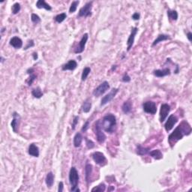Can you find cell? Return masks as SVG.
Wrapping results in <instances>:
<instances>
[{
	"instance_id": "cell-19",
	"label": "cell",
	"mask_w": 192,
	"mask_h": 192,
	"mask_svg": "<svg viewBox=\"0 0 192 192\" xmlns=\"http://www.w3.org/2000/svg\"><path fill=\"white\" fill-rule=\"evenodd\" d=\"M36 7L38 9H44L47 11H51L52 7L50 6L49 4L47 3L44 0H38V2H36Z\"/></svg>"
},
{
	"instance_id": "cell-27",
	"label": "cell",
	"mask_w": 192,
	"mask_h": 192,
	"mask_svg": "<svg viewBox=\"0 0 192 192\" xmlns=\"http://www.w3.org/2000/svg\"><path fill=\"white\" fill-rule=\"evenodd\" d=\"M167 16L171 20H177L178 19V13L175 10L167 11Z\"/></svg>"
},
{
	"instance_id": "cell-29",
	"label": "cell",
	"mask_w": 192,
	"mask_h": 192,
	"mask_svg": "<svg viewBox=\"0 0 192 192\" xmlns=\"http://www.w3.org/2000/svg\"><path fill=\"white\" fill-rule=\"evenodd\" d=\"M91 72V68H89V67H86V68H83V72H82V75H81V80L82 81H84L86 80V78L88 77L89 75Z\"/></svg>"
},
{
	"instance_id": "cell-25",
	"label": "cell",
	"mask_w": 192,
	"mask_h": 192,
	"mask_svg": "<svg viewBox=\"0 0 192 192\" xmlns=\"http://www.w3.org/2000/svg\"><path fill=\"white\" fill-rule=\"evenodd\" d=\"M149 155L153 157V158L155 159V160H160L163 158V155L161 153V152L159 149H155V150H153L149 152Z\"/></svg>"
},
{
	"instance_id": "cell-40",
	"label": "cell",
	"mask_w": 192,
	"mask_h": 192,
	"mask_svg": "<svg viewBox=\"0 0 192 192\" xmlns=\"http://www.w3.org/2000/svg\"><path fill=\"white\" fill-rule=\"evenodd\" d=\"M122 80L123 82H125V83H128V82L131 81V77H130L129 75H128V74H125V75L122 78Z\"/></svg>"
},
{
	"instance_id": "cell-30",
	"label": "cell",
	"mask_w": 192,
	"mask_h": 192,
	"mask_svg": "<svg viewBox=\"0 0 192 192\" xmlns=\"http://www.w3.org/2000/svg\"><path fill=\"white\" fill-rule=\"evenodd\" d=\"M91 108H92L91 102H90V101H84V103H83V105H82V109H83V111L84 112V113H89V112L90 111V110H91Z\"/></svg>"
},
{
	"instance_id": "cell-44",
	"label": "cell",
	"mask_w": 192,
	"mask_h": 192,
	"mask_svg": "<svg viewBox=\"0 0 192 192\" xmlns=\"http://www.w3.org/2000/svg\"><path fill=\"white\" fill-rule=\"evenodd\" d=\"M187 38H188V39L189 42H192V33L191 32H188Z\"/></svg>"
},
{
	"instance_id": "cell-17",
	"label": "cell",
	"mask_w": 192,
	"mask_h": 192,
	"mask_svg": "<svg viewBox=\"0 0 192 192\" xmlns=\"http://www.w3.org/2000/svg\"><path fill=\"white\" fill-rule=\"evenodd\" d=\"M77 63L75 60H70L68 62L62 65V71H67V70L73 71L77 68Z\"/></svg>"
},
{
	"instance_id": "cell-2",
	"label": "cell",
	"mask_w": 192,
	"mask_h": 192,
	"mask_svg": "<svg viewBox=\"0 0 192 192\" xmlns=\"http://www.w3.org/2000/svg\"><path fill=\"white\" fill-rule=\"evenodd\" d=\"M116 127V119L113 114H107L104 116L101 122V128L106 132L112 134L115 131Z\"/></svg>"
},
{
	"instance_id": "cell-45",
	"label": "cell",
	"mask_w": 192,
	"mask_h": 192,
	"mask_svg": "<svg viewBox=\"0 0 192 192\" xmlns=\"http://www.w3.org/2000/svg\"><path fill=\"white\" fill-rule=\"evenodd\" d=\"M33 72H34V69L32 68H29V69L27 70V74H29V75H32V74H33Z\"/></svg>"
},
{
	"instance_id": "cell-9",
	"label": "cell",
	"mask_w": 192,
	"mask_h": 192,
	"mask_svg": "<svg viewBox=\"0 0 192 192\" xmlns=\"http://www.w3.org/2000/svg\"><path fill=\"white\" fill-rule=\"evenodd\" d=\"M119 92V89H116V88H113V90L110 92V93H108L107 95H106L105 96H104L101 99V106H104V105H107L109 102H110L113 98H115V96L116 95V94Z\"/></svg>"
},
{
	"instance_id": "cell-14",
	"label": "cell",
	"mask_w": 192,
	"mask_h": 192,
	"mask_svg": "<svg viewBox=\"0 0 192 192\" xmlns=\"http://www.w3.org/2000/svg\"><path fill=\"white\" fill-rule=\"evenodd\" d=\"M20 116L19 115V113H17V112H14L13 113V119H12V122L11 123V125L12 130L14 131V132H17V129H18L19 125H20Z\"/></svg>"
},
{
	"instance_id": "cell-3",
	"label": "cell",
	"mask_w": 192,
	"mask_h": 192,
	"mask_svg": "<svg viewBox=\"0 0 192 192\" xmlns=\"http://www.w3.org/2000/svg\"><path fill=\"white\" fill-rule=\"evenodd\" d=\"M69 182L71 186V191H80L78 188L79 183V174L75 167H72L69 172Z\"/></svg>"
},
{
	"instance_id": "cell-23",
	"label": "cell",
	"mask_w": 192,
	"mask_h": 192,
	"mask_svg": "<svg viewBox=\"0 0 192 192\" xmlns=\"http://www.w3.org/2000/svg\"><path fill=\"white\" fill-rule=\"evenodd\" d=\"M132 110V103L130 101H126L122 107V110L125 114H128Z\"/></svg>"
},
{
	"instance_id": "cell-18",
	"label": "cell",
	"mask_w": 192,
	"mask_h": 192,
	"mask_svg": "<svg viewBox=\"0 0 192 192\" xmlns=\"http://www.w3.org/2000/svg\"><path fill=\"white\" fill-rule=\"evenodd\" d=\"M28 153L31 156L37 158L39 156V149L35 143H32L29 146Z\"/></svg>"
},
{
	"instance_id": "cell-12",
	"label": "cell",
	"mask_w": 192,
	"mask_h": 192,
	"mask_svg": "<svg viewBox=\"0 0 192 192\" xmlns=\"http://www.w3.org/2000/svg\"><path fill=\"white\" fill-rule=\"evenodd\" d=\"M138 32V29L137 27H134V28L131 29V34H130L129 37L128 38L127 41V50L128 51H129L130 50L132 47L133 44H134V39H135V36L137 35Z\"/></svg>"
},
{
	"instance_id": "cell-6",
	"label": "cell",
	"mask_w": 192,
	"mask_h": 192,
	"mask_svg": "<svg viewBox=\"0 0 192 192\" xmlns=\"http://www.w3.org/2000/svg\"><path fill=\"white\" fill-rule=\"evenodd\" d=\"M92 2H89L86 4L81 9H80L78 13L79 17H87L92 15Z\"/></svg>"
},
{
	"instance_id": "cell-46",
	"label": "cell",
	"mask_w": 192,
	"mask_h": 192,
	"mask_svg": "<svg viewBox=\"0 0 192 192\" xmlns=\"http://www.w3.org/2000/svg\"><path fill=\"white\" fill-rule=\"evenodd\" d=\"M32 57H33V59L34 60H37V59H38V53H35V52H34V53H32Z\"/></svg>"
},
{
	"instance_id": "cell-8",
	"label": "cell",
	"mask_w": 192,
	"mask_h": 192,
	"mask_svg": "<svg viewBox=\"0 0 192 192\" xmlns=\"http://www.w3.org/2000/svg\"><path fill=\"white\" fill-rule=\"evenodd\" d=\"M143 109L144 112H146V113H149V114L154 115L157 112L156 104L151 101L143 103Z\"/></svg>"
},
{
	"instance_id": "cell-4",
	"label": "cell",
	"mask_w": 192,
	"mask_h": 192,
	"mask_svg": "<svg viewBox=\"0 0 192 192\" xmlns=\"http://www.w3.org/2000/svg\"><path fill=\"white\" fill-rule=\"evenodd\" d=\"M95 135L97 137V140L100 143H103L106 140V135L101 131V120H97L95 123Z\"/></svg>"
},
{
	"instance_id": "cell-7",
	"label": "cell",
	"mask_w": 192,
	"mask_h": 192,
	"mask_svg": "<svg viewBox=\"0 0 192 192\" xmlns=\"http://www.w3.org/2000/svg\"><path fill=\"white\" fill-rule=\"evenodd\" d=\"M110 89V84L107 81H104L99 85L95 90L93 91V95L95 97H100L103 94H105Z\"/></svg>"
},
{
	"instance_id": "cell-35",
	"label": "cell",
	"mask_w": 192,
	"mask_h": 192,
	"mask_svg": "<svg viewBox=\"0 0 192 192\" xmlns=\"http://www.w3.org/2000/svg\"><path fill=\"white\" fill-rule=\"evenodd\" d=\"M31 20L32 23H36V24H38V23H39L40 22H41V18H40L39 16L37 15L36 14H32Z\"/></svg>"
},
{
	"instance_id": "cell-36",
	"label": "cell",
	"mask_w": 192,
	"mask_h": 192,
	"mask_svg": "<svg viewBox=\"0 0 192 192\" xmlns=\"http://www.w3.org/2000/svg\"><path fill=\"white\" fill-rule=\"evenodd\" d=\"M86 140V144L88 149H93L95 147V143L91 140H89L87 138H85Z\"/></svg>"
},
{
	"instance_id": "cell-41",
	"label": "cell",
	"mask_w": 192,
	"mask_h": 192,
	"mask_svg": "<svg viewBox=\"0 0 192 192\" xmlns=\"http://www.w3.org/2000/svg\"><path fill=\"white\" fill-rule=\"evenodd\" d=\"M34 45H35V43H34L33 40H30V41L28 42V43H27V45L26 46V47L24 48V50H27V49H29V47H34Z\"/></svg>"
},
{
	"instance_id": "cell-11",
	"label": "cell",
	"mask_w": 192,
	"mask_h": 192,
	"mask_svg": "<svg viewBox=\"0 0 192 192\" xmlns=\"http://www.w3.org/2000/svg\"><path fill=\"white\" fill-rule=\"evenodd\" d=\"M178 122L177 116L174 114H171V116L168 117L167 122H166L165 125H164V128L167 131H170L172 129L173 126L176 124Z\"/></svg>"
},
{
	"instance_id": "cell-21",
	"label": "cell",
	"mask_w": 192,
	"mask_h": 192,
	"mask_svg": "<svg viewBox=\"0 0 192 192\" xmlns=\"http://www.w3.org/2000/svg\"><path fill=\"white\" fill-rule=\"evenodd\" d=\"M45 182L48 188H51L54 183V174L52 172H49L47 174L46 179H45Z\"/></svg>"
},
{
	"instance_id": "cell-31",
	"label": "cell",
	"mask_w": 192,
	"mask_h": 192,
	"mask_svg": "<svg viewBox=\"0 0 192 192\" xmlns=\"http://www.w3.org/2000/svg\"><path fill=\"white\" fill-rule=\"evenodd\" d=\"M106 190V186H105V183H101L100 185H98V186H96V187L93 188L92 189V191L95 192V191H99V192H104Z\"/></svg>"
},
{
	"instance_id": "cell-15",
	"label": "cell",
	"mask_w": 192,
	"mask_h": 192,
	"mask_svg": "<svg viewBox=\"0 0 192 192\" xmlns=\"http://www.w3.org/2000/svg\"><path fill=\"white\" fill-rule=\"evenodd\" d=\"M10 44L15 49H20L23 46V41L19 37L14 36L11 38Z\"/></svg>"
},
{
	"instance_id": "cell-1",
	"label": "cell",
	"mask_w": 192,
	"mask_h": 192,
	"mask_svg": "<svg viewBox=\"0 0 192 192\" xmlns=\"http://www.w3.org/2000/svg\"><path fill=\"white\" fill-rule=\"evenodd\" d=\"M191 133V127L186 121H182L177 127L176 128L173 132L170 134L168 138V142L171 147L175 145L179 140H182L184 136L189 135Z\"/></svg>"
},
{
	"instance_id": "cell-10",
	"label": "cell",
	"mask_w": 192,
	"mask_h": 192,
	"mask_svg": "<svg viewBox=\"0 0 192 192\" xmlns=\"http://www.w3.org/2000/svg\"><path fill=\"white\" fill-rule=\"evenodd\" d=\"M170 111H171V106L167 104H163L161 106V109H160V113H159V116H160V122L163 123L167 117L168 114H169Z\"/></svg>"
},
{
	"instance_id": "cell-39",
	"label": "cell",
	"mask_w": 192,
	"mask_h": 192,
	"mask_svg": "<svg viewBox=\"0 0 192 192\" xmlns=\"http://www.w3.org/2000/svg\"><path fill=\"white\" fill-rule=\"evenodd\" d=\"M89 128H90V122L86 121L85 123V124L83 125V128H81V131L82 132H86L88 129H89Z\"/></svg>"
},
{
	"instance_id": "cell-16",
	"label": "cell",
	"mask_w": 192,
	"mask_h": 192,
	"mask_svg": "<svg viewBox=\"0 0 192 192\" xmlns=\"http://www.w3.org/2000/svg\"><path fill=\"white\" fill-rule=\"evenodd\" d=\"M154 75L157 77H164L165 76H168V75H171V69L168 68H164L162 70H155L153 72Z\"/></svg>"
},
{
	"instance_id": "cell-26",
	"label": "cell",
	"mask_w": 192,
	"mask_h": 192,
	"mask_svg": "<svg viewBox=\"0 0 192 192\" xmlns=\"http://www.w3.org/2000/svg\"><path fill=\"white\" fill-rule=\"evenodd\" d=\"M150 152V149L149 148L143 147V146L138 145L137 146V153L140 155H145L149 154V153Z\"/></svg>"
},
{
	"instance_id": "cell-38",
	"label": "cell",
	"mask_w": 192,
	"mask_h": 192,
	"mask_svg": "<svg viewBox=\"0 0 192 192\" xmlns=\"http://www.w3.org/2000/svg\"><path fill=\"white\" fill-rule=\"evenodd\" d=\"M78 120H79V116H76L75 118H74L73 123H72V125H71V128H72V130L75 129V128H76L77 124L78 123Z\"/></svg>"
},
{
	"instance_id": "cell-43",
	"label": "cell",
	"mask_w": 192,
	"mask_h": 192,
	"mask_svg": "<svg viewBox=\"0 0 192 192\" xmlns=\"http://www.w3.org/2000/svg\"><path fill=\"white\" fill-rule=\"evenodd\" d=\"M63 182H60L59 183V188H58V191L59 192H62L63 191Z\"/></svg>"
},
{
	"instance_id": "cell-37",
	"label": "cell",
	"mask_w": 192,
	"mask_h": 192,
	"mask_svg": "<svg viewBox=\"0 0 192 192\" xmlns=\"http://www.w3.org/2000/svg\"><path fill=\"white\" fill-rule=\"evenodd\" d=\"M36 77H37L36 75H34V74H32V75H30L29 77V79L27 80V83H28L29 86H31V85L32 84V83L35 81V79H36Z\"/></svg>"
},
{
	"instance_id": "cell-28",
	"label": "cell",
	"mask_w": 192,
	"mask_h": 192,
	"mask_svg": "<svg viewBox=\"0 0 192 192\" xmlns=\"http://www.w3.org/2000/svg\"><path fill=\"white\" fill-rule=\"evenodd\" d=\"M32 95L36 98H41L43 96V92L40 87H37L32 91Z\"/></svg>"
},
{
	"instance_id": "cell-20",
	"label": "cell",
	"mask_w": 192,
	"mask_h": 192,
	"mask_svg": "<svg viewBox=\"0 0 192 192\" xmlns=\"http://www.w3.org/2000/svg\"><path fill=\"white\" fill-rule=\"evenodd\" d=\"M92 173V165L87 163L86 164V167H85V176H86V181L87 182V183L90 182V176H91Z\"/></svg>"
},
{
	"instance_id": "cell-13",
	"label": "cell",
	"mask_w": 192,
	"mask_h": 192,
	"mask_svg": "<svg viewBox=\"0 0 192 192\" xmlns=\"http://www.w3.org/2000/svg\"><path fill=\"white\" fill-rule=\"evenodd\" d=\"M88 38H89V35L87 33H85L84 35L82 37L80 42H79V45H78L77 47L76 48V50H75V53H83V50L85 49V47H86V42L88 41Z\"/></svg>"
},
{
	"instance_id": "cell-24",
	"label": "cell",
	"mask_w": 192,
	"mask_h": 192,
	"mask_svg": "<svg viewBox=\"0 0 192 192\" xmlns=\"http://www.w3.org/2000/svg\"><path fill=\"white\" fill-rule=\"evenodd\" d=\"M168 39H171V37H170L169 35H165V34H160V35H158V38L153 42V46H155L156 44H158L160 43V42H164V41H167V40Z\"/></svg>"
},
{
	"instance_id": "cell-34",
	"label": "cell",
	"mask_w": 192,
	"mask_h": 192,
	"mask_svg": "<svg viewBox=\"0 0 192 192\" xmlns=\"http://www.w3.org/2000/svg\"><path fill=\"white\" fill-rule=\"evenodd\" d=\"M12 13L14 14H17V13H19L20 11V3H18V2H16V3H14L13 5V6H12Z\"/></svg>"
},
{
	"instance_id": "cell-5",
	"label": "cell",
	"mask_w": 192,
	"mask_h": 192,
	"mask_svg": "<svg viewBox=\"0 0 192 192\" xmlns=\"http://www.w3.org/2000/svg\"><path fill=\"white\" fill-rule=\"evenodd\" d=\"M92 156L93 161L95 162V164L101 166V167H104L107 163L106 157L101 152H95Z\"/></svg>"
},
{
	"instance_id": "cell-42",
	"label": "cell",
	"mask_w": 192,
	"mask_h": 192,
	"mask_svg": "<svg viewBox=\"0 0 192 192\" xmlns=\"http://www.w3.org/2000/svg\"><path fill=\"white\" fill-rule=\"evenodd\" d=\"M140 17V14L139 13H134V14L132 15V19L134 20H138Z\"/></svg>"
},
{
	"instance_id": "cell-32",
	"label": "cell",
	"mask_w": 192,
	"mask_h": 192,
	"mask_svg": "<svg viewBox=\"0 0 192 192\" xmlns=\"http://www.w3.org/2000/svg\"><path fill=\"white\" fill-rule=\"evenodd\" d=\"M66 17H67L66 14L62 13V14H59L57 15V16L55 17V20L59 23H62V22L66 19Z\"/></svg>"
},
{
	"instance_id": "cell-33",
	"label": "cell",
	"mask_w": 192,
	"mask_h": 192,
	"mask_svg": "<svg viewBox=\"0 0 192 192\" xmlns=\"http://www.w3.org/2000/svg\"><path fill=\"white\" fill-rule=\"evenodd\" d=\"M79 3H80L79 1H75V2H73L72 3H71V6H70V9H69L70 13H74V12L76 11Z\"/></svg>"
},
{
	"instance_id": "cell-22",
	"label": "cell",
	"mask_w": 192,
	"mask_h": 192,
	"mask_svg": "<svg viewBox=\"0 0 192 192\" xmlns=\"http://www.w3.org/2000/svg\"><path fill=\"white\" fill-rule=\"evenodd\" d=\"M83 136H82L81 133H77L75 136L74 137V146L75 147L78 148L80 146L83 141Z\"/></svg>"
}]
</instances>
